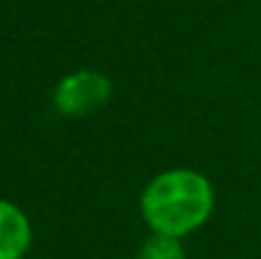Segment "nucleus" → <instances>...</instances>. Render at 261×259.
<instances>
[{"mask_svg":"<svg viewBox=\"0 0 261 259\" xmlns=\"http://www.w3.org/2000/svg\"><path fill=\"white\" fill-rule=\"evenodd\" d=\"M216 211L211 178L193 168H168L140 193V216L150 234L185 239L203 229Z\"/></svg>","mask_w":261,"mask_h":259,"instance_id":"nucleus-1","label":"nucleus"},{"mask_svg":"<svg viewBox=\"0 0 261 259\" xmlns=\"http://www.w3.org/2000/svg\"><path fill=\"white\" fill-rule=\"evenodd\" d=\"M112 79L94 69H76L59 79L54 89V107L61 117L79 120L99 112L112 99Z\"/></svg>","mask_w":261,"mask_h":259,"instance_id":"nucleus-2","label":"nucleus"},{"mask_svg":"<svg viewBox=\"0 0 261 259\" xmlns=\"http://www.w3.org/2000/svg\"><path fill=\"white\" fill-rule=\"evenodd\" d=\"M33 247V226L28 214L8 201L0 198V259H25Z\"/></svg>","mask_w":261,"mask_h":259,"instance_id":"nucleus-3","label":"nucleus"},{"mask_svg":"<svg viewBox=\"0 0 261 259\" xmlns=\"http://www.w3.org/2000/svg\"><path fill=\"white\" fill-rule=\"evenodd\" d=\"M135 259H188V249H185L182 239L150 234V237L140 244Z\"/></svg>","mask_w":261,"mask_h":259,"instance_id":"nucleus-4","label":"nucleus"}]
</instances>
